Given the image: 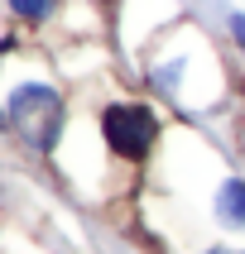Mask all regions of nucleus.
<instances>
[{
  "label": "nucleus",
  "instance_id": "obj_3",
  "mask_svg": "<svg viewBox=\"0 0 245 254\" xmlns=\"http://www.w3.org/2000/svg\"><path fill=\"white\" fill-rule=\"evenodd\" d=\"M5 120L34 154H53L68 134V96L48 77H29L5 91Z\"/></svg>",
  "mask_w": 245,
  "mask_h": 254
},
{
  "label": "nucleus",
  "instance_id": "obj_8",
  "mask_svg": "<svg viewBox=\"0 0 245 254\" xmlns=\"http://www.w3.org/2000/svg\"><path fill=\"white\" fill-rule=\"evenodd\" d=\"M5 125H10V120H5V115H0V129H5Z\"/></svg>",
  "mask_w": 245,
  "mask_h": 254
},
{
  "label": "nucleus",
  "instance_id": "obj_5",
  "mask_svg": "<svg viewBox=\"0 0 245 254\" xmlns=\"http://www.w3.org/2000/svg\"><path fill=\"white\" fill-rule=\"evenodd\" d=\"M221 39H226V48L245 67V10L241 5H221Z\"/></svg>",
  "mask_w": 245,
  "mask_h": 254
},
{
  "label": "nucleus",
  "instance_id": "obj_7",
  "mask_svg": "<svg viewBox=\"0 0 245 254\" xmlns=\"http://www.w3.org/2000/svg\"><path fill=\"white\" fill-rule=\"evenodd\" d=\"M192 254H245V240H207V245H197Z\"/></svg>",
  "mask_w": 245,
  "mask_h": 254
},
{
  "label": "nucleus",
  "instance_id": "obj_2",
  "mask_svg": "<svg viewBox=\"0 0 245 254\" xmlns=\"http://www.w3.org/2000/svg\"><path fill=\"white\" fill-rule=\"evenodd\" d=\"M96 139L106 158L125 168H144L168 139V115L154 96H115L96 111Z\"/></svg>",
  "mask_w": 245,
  "mask_h": 254
},
{
  "label": "nucleus",
  "instance_id": "obj_4",
  "mask_svg": "<svg viewBox=\"0 0 245 254\" xmlns=\"http://www.w3.org/2000/svg\"><path fill=\"white\" fill-rule=\"evenodd\" d=\"M207 226L216 230V240H245V168H221L212 192H207Z\"/></svg>",
  "mask_w": 245,
  "mask_h": 254
},
{
  "label": "nucleus",
  "instance_id": "obj_6",
  "mask_svg": "<svg viewBox=\"0 0 245 254\" xmlns=\"http://www.w3.org/2000/svg\"><path fill=\"white\" fill-rule=\"evenodd\" d=\"M5 5H10V14L24 19V24H43V19L58 10V0H5Z\"/></svg>",
  "mask_w": 245,
  "mask_h": 254
},
{
  "label": "nucleus",
  "instance_id": "obj_1",
  "mask_svg": "<svg viewBox=\"0 0 245 254\" xmlns=\"http://www.w3.org/2000/svg\"><path fill=\"white\" fill-rule=\"evenodd\" d=\"M144 86L159 106H173L178 115L207 120L231 101L226 48L192 14H178L144 53Z\"/></svg>",
  "mask_w": 245,
  "mask_h": 254
}]
</instances>
